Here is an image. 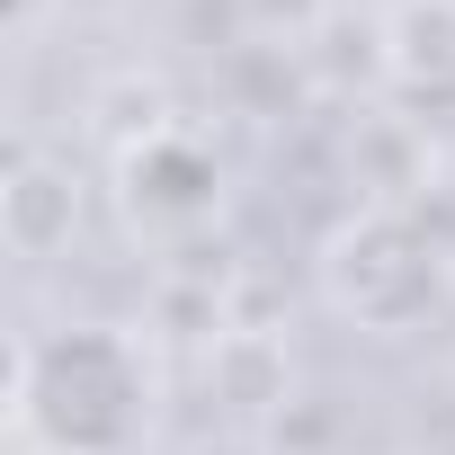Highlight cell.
Here are the masks:
<instances>
[{
	"instance_id": "1",
	"label": "cell",
	"mask_w": 455,
	"mask_h": 455,
	"mask_svg": "<svg viewBox=\"0 0 455 455\" xmlns=\"http://www.w3.org/2000/svg\"><path fill=\"white\" fill-rule=\"evenodd\" d=\"M161 375L125 322H54L19 339L10 419L36 455H134L152 437Z\"/></svg>"
},
{
	"instance_id": "2",
	"label": "cell",
	"mask_w": 455,
	"mask_h": 455,
	"mask_svg": "<svg viewBox=\"0 0 455 455\" xmlns=\"http://www.w3.org/2000/svg\"><path fill=\"white\" fill-rule=\"evenodd\" d=\"M322 304L366 339H419L455 304V259L411 205H357L313 259Z\"/></svg>"
},
{
	"instance_id": "3",
	"label": "cell",
	"mask_w": 455,
	"mask_h": 455,
	"mask_svg": "<svg viewBox=\"0 0 455 455\" xmlns=\"http://www.w3.org/2000/svg\"><path fill=\"white\" fill-rule=\"evenodd\" d=\"M116 196H125V223L134 233H196V223L223 205V170H214V152L196 143V134H179V125H152L143 143H125V161H116Z\"/></svg>"
},
{
	"instance_id": "4",
	"label": "cell",
	"mask_w": 455,
	"mask_h": 455,
	"mask_svg": "<svg viewBox=\"0 0 455 455\" xmlns=\"http://www.w3.org/2000/svg\"><path fill=\"white\" fill-rule=\"evenodd\" d=\"M0 233H10L19 259H54L81 233V179H72V161L19 152L10 161V188H0Z\"/></svg>"
},
{
	"instance_id": "5",
	"label": "cell",
	"mask_w": 455,
	"mask_h": 455,
	"mask_svg": "<svg viewBox=\"0 0 455 455\" xmlns=\"http://www.w3.org/2000/svg\"><path fill=\"white\" fill-rule=\"evenodd\" d=\"M384 36H393L384 63H393L402 90H428V99L455 90V0H402L384 19Z\"/></svg>"
},
{
	"instance_id": "6",
	"label": "cell",
	"mask_w": 455,
	"mask_h": 455,
	"mask_svg": "<svg viewBox=\"0 0 455 455\" xmlns=\"http://www.w3.org/2000/svg\"><path fill=\"white\" fill-rule=\"evenodd\" d=\"M419 455H455V393L428 402V419H419Z\"/></svg>"
}]
</instances>
